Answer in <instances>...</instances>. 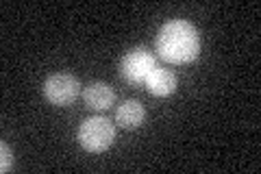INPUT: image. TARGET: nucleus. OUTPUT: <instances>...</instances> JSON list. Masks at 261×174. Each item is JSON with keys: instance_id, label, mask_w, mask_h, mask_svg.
<instances>
[{"instance_id": "obj_1", "label": "nucleus", "mask_w": 261, "mask_h": 174, "mask_svg": "<svg viewBox=\"0 0 261 174\" xmlns=\"http://www.w3.org/2000/svg\"><path fill=\"white\" fill-rule=\"evenodd\" d=\"M200 48V33L187 20H170L157 33V53L166 63L187 65L198 59Z\"/></svg>"}, {"instance_id": "obj_2", "label": "nucleus", "mask_w": 261, "mask_h": 174, "mask_svg": "<svg viewBox=\"0 0 261 174\" xmlns=\"http://www.w3.org/2000/svg\"><path fill=\"white\" fill-rule=\"evenodd\" d=\"M76 139L87 153H105L116 142V127L102 115H92V118L81 122Z\"/></svg>"}, {"instance_id": "obj_3", "label": "nucleus", "mask_w": 261, "mask_h": 174, "mask_svg": "<svg viewBox=\"0 0 261 174\" xmlns=\"http://www.w3.org/2000/svg\"><path fill=\"white\" fill-rule=\"evenodd\" d=\"M44 98L50 105L55 107H68L72 105L79 98V92H81V83L74 74L70 72H57V74H50L46 81H44Z\"/></svg>"}, {"instance_id": "obj_4", "label": "nucleus", "mask_w": 261, "mask_h": 174, "mask_svg": "<svg viewBox=\"0 0 261 174\" xmlns=\"http://www.w3.org/2000/svg\"><path fill=\"white\" fill-rule=\"evenodd\" d=\"M157 68L154 63V57L148 48L144 46H137V48H130V51L122 57L120 61V72L124 77L126 83L130 85H144L148 74Z\"/></svg>"}, {"instance_id": "obj_5", "label": "nucleus", "mask_w": 261, "mask_h": 174, "mask_svg": "<svg viewBox=\"0 0 261 174\" xmlns=\"http://www.w3.org/2000/svg\"><path fill=\"white\" fill-rule=\"evenodd\" d=\"M83 101L92 111H107L116 103V92L102 81H94L83 89Z\"/></svg>"}, {"instance_id": "obj_6", "label": "nucleus", "mask_w": 261, "mask_h": 174, "mask_svg": "<svg viewBox=\"0 0 261 174\" xmlns=\"http://www.w3.org/2000/svg\"><path fill=\"white\" fill-rule=\"evenodd\" d=\"M144 85L148 87V92L152 96L166 98V96L176 92V77H174V72H170L166 68H154L148 74V79H146Z\"/></svg>"}, {"instance_id": "obj_7", "label": "nucleus", "mask_w": 261, "mask_h": 174, "mask_svg": "<svg viewBox=\"0 0 261 174\" xmlns=\"http://www.w3.org/2000/svg\"><path fill=\"white\" fill-rule=\"evenodd\" d=\"M146 118V109L140 101H124L116 109V122L122 129H140Z\"/></svg>"}, {"instance_id": "obj_8", "label": "nucleus", "mask_w": 261, "mask_h": 174, "mask_svg": "<svg viewBox=\"0 0 261 174\" xmlns=\"http://www.w3.org/2000/svg\"><path fill=\"white\" fill-rule=\"evenodd\" d=\"M0 172H9L13 168V151L9 148V144L3 142L0 144Z\"/></svg>"}]
</instances>
